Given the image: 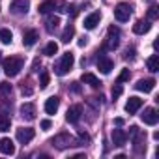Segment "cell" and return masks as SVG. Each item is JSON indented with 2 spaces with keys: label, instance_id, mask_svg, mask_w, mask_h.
<instances>
[{
  "label": "cell",
  "instance_id": "f1b7e54d",
  "mask_svg": "<svg viewBox=\"0 0 159 159\" xmlns=\"http://www.w3.org/2000/svg\"><path fill=\"white\" fill-rule=\"evenodd\" d=\"M129 69H122V73L118 75V79H116V83L118 84H122V83H125V81H129Z\"/></svg>",
  "mask_w": 159,
  "mask_h": 159
},
{
  "label": "cell",
  "instance_id": "d4e9b609",
  "mask_svg": "<svg viewBox=\"0 0 159 159\" xmlns=\"http://www.w3.org/2000/svg\"><path fill=\"white\" fill-rule=\"evenodd\" d=\"M0 41H2L4 45H10L13 41V34L8 28H2V30H0Z\"/></svg>",
  "mask_w": 159,
  "mask_h": 159
},
{
  "label": "cell",
  "instance_id": "836d02e7",
  "mask_svg": "<svg viewBox=\"0 0 159 159\" xmlns=\"http://www.w3.org/2000/svg\"><path fill=\"white\" fill-rule=\"evenodd\" d=\"M84 142H90V137H88L84 131H79V146L84 144Z\"/></svg>",
  "mask_w": 159,
  "mask_h": 159
},
{
  "label": "cell",
  "instance_id": "cb8c5ba5",
  "mask_svg": "<svg viewBox=\"0 0 159 159\" xmlns=\"http://www.w3.org/2000/svg\"><path fill=\"white\" fill-rule=\"evenodd\" d=\"M73 36H75V28H73L71 25H67V26H66V30L62 32V43H69Z\"/></svg>",
  "mask_w": 159,
  "mask_h": 159
},
{
  "label": "cell",
  "instance_id": "8992f818",
  "mask_svg": "<svg viewBox=\"0 0 159 159\" xmlns=\"http://www.w3.org/2000/svg\"><path fill=\"white\" fill-rule=\"evenodd\" d=\"M10 10H11V13H15V15H25V13L30 10V0H11Z\"/></svg>",
  "mask_w": 159,
  "mask_h": 159
},
{
  "label": "cell",
  "instance_id": "d6a6232c",
  "mask_svg": "<svg viewBox=\"0 0 159 159\" xmlns=\"http://www.w3.org/2000/svg\"><path fill=\"white\" fill-rule=\"evenodd\" d=\"M139 135H140V129H139L137 125H131V127H129V139L133 140V139H137Z\"/></svg>",
  "mask_w": 159,
  "mask_h": 159
},
{
  "label": "cell",
  "instance_id": "44dd1931",
  "mask_svg": "<svg viewBox=\"0 0 159 159\" xmlns=\"http://www.w3.org/2000/svg\"><path fill=\"white\" fill-rule=\"evenodd\" d=\"M146 66H148V69H150L152 73L159 71V56H157V54H152V56L146 60Z\"/></svg>",
  "mask_w": 159,
  "mask_h": 159
},
{
  "label": "cell",
  "instance_id": "30bf717a",
  "mask_svg": "<svg viewBox=\"0 0 159 159\" xmlns=\"http://www.w3.org/2000/svg\"><path fill=\"white\" fill-rule=\"evenodd\" d=\"M21 116L25 118V120H36V105L34 103H23L21 105Z\"/></svg>",
  "mask_w": 159,
  "mask_h": 159
},
{
  "label": "cell",
  "instance_id": "4dcf8cb0",
  "mask_svg": "<svg viewBox=\"0 0 159 159\" xmlns=\"http://www.w3.org/2000/svg\"><path fill=\"white\" fill-rule=\"evenodd\" d=\"M39 86H41V88H47V86H49V73H47V71H41V77H39Z\"/></svg>",
  "mask_w": 159,
  "mask_h": 159
},
{
  "label": "cell",
  "instance_id": "f546056e",
  "mask_svg": "<svg viewBox=\"0 0 159 159\" xmlns=\"http://www.w3.org/2000/svg\"><path fill=\"white\" fill-rule=\"evenodd\" d=\"M11 94V84L10 83H0V96H10Z\"/></svg>",
  "mask_w": 159,
  "mask_h": 159
},
{
  "label": "cell",
  "instance_id": "ffe728a7",
  "mask_svg": "<svg viewBox=\"0 0 159 159\" xmlns=\"http://www.w3.org/2000/svg\"><path fill=\"white\" fill-rule=\"evenodd\" d=\"M81 81L84 83V84H90L92 88H99V79L94 75V73H83V77H81Z\"/></svg>",
  "mask_w": 159,
  "mask_h": 159
},
{
  "label": "cell",
  "instance_id": "ab89813d",
  "mask_svg": "<svg viewBox=\"0 0 159 159\" xmlns=\"http://www.w3.org/2000/svg\"><path fill=\"white\" fill-rule=\"evenodd\" d=\"M23 94H25V96H32V88H30V86H25V84H23Z\"/></svg>",
  "mask_w": 159,
  "mask_h": 159
},
{
  "label": "cell",
  "instance_id": "f35d334b",
  "mask_svg": "<svg viewBox=\"0 0 159 159\" xmlns=\"http://www.w3.org/2000/svg\"><path fill=\"white\" fill-rule=\"evenodd\" d=\"M88 43V38L86 36H83V38H79V47H84Z\"/></svg>",
  "mask_w": 159,
  "mask_h": 159
},
{
  "label": "cell",
  "instance_id": "d590c367",
  "mask_svg": "<svg viewBox=\"0 0 159 159\" xmlns=\"http://www.w3.org/2000/svg\"><path fill=\"white\" fill-rule=\"evenodd\" d=\"M39 125H41V129H43V131H49V129L52 127V122H51V120H41V124H39Z\"/></svg>",
  "mask_w": 159,
  "mask_h": 159
},
{
  "label": "cell",
  "instance_id": "7a4b0ae2",
  "mask_svg": "<svg viewBox=\"0 0 159 159\" xmlns=\"http://www.w3.org/2000/svg\"><path fill=\"white\" fill-rule=\"evenodd\" d=\"M51 144L54 148H58V150H66L69 146H79V140L75 137H71L69 133H60V135H56V137L51 139Z\"/></svg>",
  "mask_w": 159,
  "mask_h": 159
},
{
  "label": "cell",
  "instance_id": "1f68e13d",
  "mask_svg": "<svg viewBox=\"0 0 159 159\" xmlns=\"http://www.w3.org/2000/svg\"><path fill=\"white\" fill-rule=\"evenodd\" d=\"M122 92H124V88H122V84H118V83H116V86L112 88V99H116V98H120V96H122Z\"/></svg>",
  "mask_w": 159,
  "mask_h": 159
},
{
  "label": "cell",
  "instance_id": "8d00e7d4",
  "mask_svg": "<svg viewBox=\"0 0 159 159\" xmlns=\"http://www.w3.org/2000/svg\"><path fill=\"white\" fill-rule=\"evenodd\" d=\"M71 92H73V94H81V84H79V83H73V84H71Z\"/></svg>",
  "mask_w": 159,
  "mask_h": 159
},
{
  "label": "cell",
  "instance_id": "7c38bea8",
  "mask_svg": "<svg viewBox=\"0 0 159 159\" xmlns=\"http://www.w3.org/2000/svg\"><path fill=\"white\" fill-rule=\"evenodd\" d=\"M153 86H155V79H140V81L135 84V88H137L139 92H144V94L152 92Z\"/></svg>",
  "mask_w": 159,
  "mask_h": 159
},
{
  "label": "cell",
  "instance_id": "3957f363",
  "mask_svg": "<svg viewBox=\"0 0 159 159\" xmlns=\"http://www.w3.org/2000/svg\"><path fill=\"white\" fill-rule=\"evenodd\" d=\"M73 64H75V56H73V52H64V54H62V58H60V62H58V64H56V67H54L56 75H60V77L67 75V73L71 71Z\"/></svg>",
  "mask_w": 159,
  "mask_h": 159
},
{
  "label": "cell",
  "instance_id": "4fadbf2b",
  "mask_svg": "<svg viewBox=\"0 0 159 159\" xmlns=\"http://www.w3.org/2000/svg\"><path fill=\"white\" fill-rule=\"evenodd\" d=\"M0 152L6 153V155H13L15 153V144L11 139L4 137V139H0Z\"/></svg>",
  "mask_w": 159,
  "mask_h": 159
},
{
  "label": "cell",
  "instance_id": "9c48e42d",
  "mask_svg": "<svg viewBox=\"0 0 159 159\" xmlns=\"http://www.w3.org/2000/svg\"><path fill=\"white\" fill-rule=\"evenodd\" d=\"M34 135H36V131L32 127H21V129H17V140L21 144H28L34 139Z\"/></svg>",
  "mask_w": 159,
  "mask_h": 159
},
{
  "label": "cell",
  "instance_id": "52a82bcc",
  "mask_svg": "<svg viewBox=\"0 0 159 159\" xmlns=\"http://www.w3.org/2000/svg\"><path fill=\"white\" fill-rule=\"evenodd\" d=\"M112 67H114V62H112L109 56H105V54L98 56V69H99L103 75H109V73L112 71Z\"/></svg>",
  "mask_w": 159,
  "mask_h": 159
},
{
  "label": "cell",
  "instance_id": "e0dca14e",
  "mask_svg": "<svg viewBox=\"0 0 159 159\" xmlns=\"http://www.w3.org/2000/svg\"><path fill=\"white\" fill-rule=\"evenodd\" d=\"M38 39H39V34H38V30H34V28H32V30H26L25 36H23V43H25L26 47H32Z\"/></svg>",
  "mask_w": 159,
  "mask_h": 159
},
{
  "label": "cell",
  "instance_id": "8fae6325",
  "mask_svg": "<svg viewBox=\"0 0 159 159\" xmlns=\"http://www.w3.org/2000/svg\"><path fill=\"white\" fill-rule=\"evenodd\" d=\"M157 120H159V114H157V111H155L153 107L144 109V114H142V122H144V124H148V125H155Z\"/></svg>",
  "mask_w": 159,
  "mask_h": 159
},
{
  "label": "cell",
  "instance_id": "83f0119b",
  "mask_svg": "<svg viewBox=\"0 0 159 159\" xmlns=\"http://www.w3.org/2000/svg\"><path fill=\"white\" fill-rule=\"evenodd\" d=\"M159 17V8L157 6H150L148 8V21H155Z\"/></svg>",
  "mask_w": 159,
  "mask_h": 159
},
{
  "label": "cell",
  "instance_id": "ba28073f",
  "mask_svg": "<svg viewBox=\"0 0 159 159\" xmlns=\"http://www.w3.org/2000/svg\"><path fill=\"white\" fill-rule=\"evenodd\" d=\"M81 114H83V107L81 105H71L67 109V114H66V120L69 124H77L79 120H81Z\"/></svg>",
  "mask_w": 159,
  "mask_h": 159
},
{
  "label": "cell",
  "instance_id": "74e56055",
  "mask_svg": "<svg viewBox=\"0 0 159 159\" xmlns=\"http://www.w3.org/2000/svg\"><path fill=\"white\" fill-rule=\"evenodd\" d=\"M66 11H67L71 17H75V15H77V8H75V6H67V8H66Z\"/></svg>",
  "mask_w": 159,
  "mask_h": 159
},
{
  "label": "cell",
  "instance_id": "e575fe53",
  "mask_svg": "<svg viewBox=\"0 0 159 159\" xmlns=\"http://www.w3.org/2000/svg\"><path fill=\"white\" fill-rule=\"evenodd\" d=\"M124 58L125 60H135V49L131 47V49H127L125 51V54H124Z\"/></svg>",
  "mask_w": 159,
  "mask_h": 159
},
{
  "label": "cell",
  "instance_id": "9a60e30c",
  "mask_svg": "<svg viewBox=\"0 0 159 159\" xmlns=\"http://www.w3.org/2000/svg\"><path fill=\"white\" fill-rule=\"evenodd\" d=\"M140 107H142V99L140 98H129L127 103H125V112L127 114H135Z\"/></svg>",
  "mask_w": 159,
  "mask_h": 159
},
{
  "label": "cell",
  "instance_id": "2e32d148",
  "mask_svg": "<svg viewBox=\"0 0 159 159\" xmlns=\"http://www.w3.org/2000/svg\"><path fill=\"white\" fill-rule=\"evenodd\" d=\"M111 139H112V144H114V146H124L125 140H127V135H125V131H122V129H112Z\"/></svg>",
  "mask_w": 159,
  "mask_h": 159
},
{
  "label": "cell",
  "instance_id": "5b68a950",
  "mask_svg": "<svg viewBox=\"0 0 159 159\" xmlns=\"http://www.w3.org/2000/svg\"><path fill=\"white\" fill-rule=\"evenodd\" d=\"M118 43H120V30L116 26H109V36L103 43V49L105 51H114L118 47Z\"/></svg>",
  "mask_w": 159,
  "mask_h": 159
},
{
  "label": "cell",
  "instance_id": "ac0fdd59",
  "mask_svg": "<svg viewBox=\"0 0 159 159\" xmlns=\"http://www.w3.org/2000/svg\"><path fill=\"white\" fill-rule=\"evenodd\" d=\"M58 105H60V99H58L56 96H51V98L45 101V112H47V114H56Z\"/></svg>",
  "mask_w": 159,
  "mask_h": 159
},
{
  "label": "cell",
  "instance_id": "4316f807",
  "mask_svg": "<svg viewBox=\"0 0 159 159\" xmlns=\"http://www.w3.org/2000/svg\"><path fill=\"white\" fill-rule=\"evenodd\" d=\"M10 125H11V120L8 116H0V131H10Z\"/></svg>",
  "mask_w": 159,
  "mask_h": 159
},
{
  "label": "cell",
  "instance_id": "60d3db41",
  "mask_svg": "<svg viewBox=\"0 0 159 159\" xmlns=\"http://www.w3.org/2000/svg\"><path fill=\"white\" fill-rule=\"evenodd\" d=\"M114 124H116V125H122V124H124V118H116Z\"/></svg>",
  "mask_w": 159,
  "mask_h": 159
},
{
  "label": "cell",
  "instance_id": "d6986e66",
  "mask_svg": "<svg viewBox=\"0 0 159 159\" xmlns=\"http://www.w3.org/2000/svg\"><path fill=\"white\" fill-rule=\"evenodd\" d=\"M150 28H152L150 21H137V23L133 25V32H135V34H139V36H142V34L150 32Z\"/></svg>",
  "mask_w": 159,
  "mask_h": 159
},
{
  "label": "cell",
  "instance_id": "603a6c76",
  "mask_svg": "<svg viewBox=\"0 0 159 159\" xmlns=\"http://www.w3.org/2000/svg\"><path fill=\"white\" fill-rule=\"evenodd\" d=\"M45 25H47V30L52 32V30H56V26L60 25V17H58V15H49Z\"/></svg>",
  "mask_w": 159,
  "mask_h": 159
},
{
  "label": "cell",
  "instance_id": "484cf974",
  "mask_svg": "<svg viewBox=\"0 0 159 159\" xmlns=\"http://www.w3.org/2000/svg\"><path fill=\"white\" fill-rule=\"evenodd\" d=\"M43 52H45V54H47V56H54V54H56V52H58V45H56V43H54V41H49V43H47V47H45V51H43Z\"/></svg>",
  "mask_w": 159,
  "mask_h": 159
},
{
  "label": "cell",
  "instance_id": "277c9868",
  "mask_svg": "<svg viewBox=\"0 0 159 159\" xmlns=\"http://www.w3.org/2000/svg\"><path fill=\"white\" fill-rule=\"evenodd\" d=\"M131 13H133V6L127 4V2H120V4L114 8V19H116L118 23H125V21H129Z\"/></svg>",
  "mask_w": 159,
  "mask_h": 159
},
{
  "label": "cell",
  "instance_id": "6da1fadb",
  "mask_svg": "<svg viewBox=\"0 0 159 159\" xmlns=\"http://www.w3.org/2000/svg\"><path fill=\"white\" fill-rule=\"evenodd\" d=\"M23 66H25V60H23V58H19V56H10V58L4 60V73H6L8 77H17V75L21 73Z\"/></svg>",
  "mask_w": 159,
  "mask_h": 159
},
{
  "label": "cell",
  "instance_id": "5bb4252c",
  "mask_svg": "<svg viewBox=\"0 0 159 159\" xmlns=\"http://www.w3.org/2000/svg\"><path fill=\"white\" fill-rule=\"evenodd\" d=\"M99 19H101V13H99V11L90 13V15L84 19V28H86V30H94V28L99 25Z\"/></svg>",
  "mask_w": 159,
  "mask_h": 159
},
{
  "label": "cell",
  "instance_id": "7402d4cb",
  "mask_svg": "<svg viewBox=\"0 0 159 159\" xmlns=\"http://www.w3.org/2000/svg\"><path fill=\"white\" fill-rule=\"evenodd\" d=\"M52 10H56V8H54V0H45V2H41L39 8H38L39 13H51Z\"/></svg>",
  "mask_w": 159,
  "mask_h": 159
}]
</instances>
